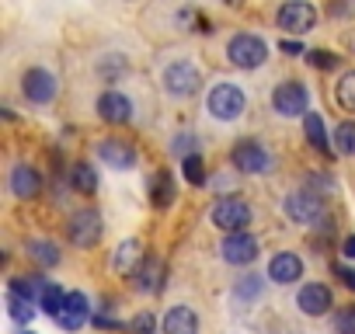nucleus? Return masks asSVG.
I'll return each mask as SVG.
<instances>
[{"label":"nucleus","instance_id":"bb28decb","mask_svg":"<svg viewBox=\"0 0 355 334\" xmlns=\"http://www.w3.org/2000/svg\"><path fill=\"white\" fill-rule=\"evenodd\" d=\"M8 313H11V320H18V324H28V320L35 317V303H28V299H21V296L8 292Z\"/></svg>","mask_w":355,"mask_h":334},{"label":"nucleus","instance_id":"1a4fd4ad","mask_svg":"<svg viewBox=\"0 0 355 334\" xmlns=\"http://www.w3.org/2000/svg\"><path fill=\"white\" fill-rule=\"evenodd\" d=\"M21 91H25V98L28 101H35V105H49L53 98H56V77L49 73V70H28L25 77H21Z\"/></svg>","mask_w":355,"mask_h":334},{"label":"nucleus","instance_id":"5701e85b","mask_svg":"<svg viewBox=\"0 0 355 334\" xmlns=\"http://www.w3.org/2000/svg\"><path fill=\"white\" fill-rule=\"evenodd\" d=\"M303 132H306V139H310V146L317 153H331V143H327V132H324V122H320L317 112H306L303 115Z\"/></svg>","mask_w":355,"mask_h":334},{"label":"nucleus","instance_id":"ddd939ff","mask_svg":"<svg viewBox=\"0 0 355 334\" xmlns=\"http://www.w3.org/2000/svg\"><path fill=\"white\" fill-rule=\"evenodd\" d=\"M98 157L108 167H115V171H129V167L136 164V150L125 139H101L98 143Z\"/></svg>","mask_w":355,"mask_h":334},{"label":"nucleus","instance_id":"20e7f679","mask_svg":"<svg viewBox=\"0 0 355 334\" xmlns=\"http://www.w3.org/2000/svg\"><path fill=\"white\" fill-rule=\"evenodd\" d=\"M272 108H275L279 115H286V118L306 115V112H310V94H306V87H303L300 80H282V84H275V91H272Z\"/></svg>","mask_w":355,"mask_h":334},{"label":"nucleus","instance_id":"6ab92c4d","mask_svg":"<svg viewBox=\"0 0 355 334\" xmlns=\"http://www.w3.org/2000/svg\"><path fill=\"white\" fill-rule=\"evenodd\" d=\"M132 282L143 292H157L164 285V261L160 258H143V265L132 272Z\"/></svg>","mask_w":355,"mask_h":334},{"label":"nucleus","instance_id":"ea45409f","mask_svg":"<svg viewBox=\"0 0 355 334\" xmlns=\"http://www.w3.org/2000/svg\"><path fill=\"white\" fill-rule=\"evenodd\" d=\"M94 324L98 327H119V320H112V317H94Z\"/></svg>","mask_w":355,"mask_h":334},{"label":"nucleus","instance_id":"72a5a7b5","mask_svg":"<svg viewBox=\"0 0 355 334\" xmlns=\"http://www.w3.org/2000/svg\"><path fill=\"white\" fill-rule=\"evenodd\" d=\"M258 292H261V279H258V275H248V279L237 282V296H241V299H254Z\"/></svg>","mask_w":355,"mask_h":334},{"label":"nucleus","instance_id":"f3484780","mask_svg":"<svg viewBox=\"0 0 355 334\" xmlns=\"http://www.w3.org/2000/svg\"><path fill=\"white\" fill-rule=\"evenodd\" d=\"M164 334H199V313L192 306H171L164 317Z\"/></svg>","mask_w":355,"mask_h":334},{"label":"nucleus","instance_id":"9b49d317","mask_svg":"<svg viewBox=\"0 0 355 334\" xmlns=\"http://www.w3.org/2000/svg\"><path fill=\"white\" fill-rule=\"evenodd\" d=\"M220 251H223V261L230 265H251L258 258V240L251 234H227Z\"/></svg>","mask_w":355,"mask_h":334},{"label":"nucleus","instance_id":"f03ea898","mask_svg":"<svg viewBox=\"0 0 355 334\" xmlns=\"http://www.w3.org/2000/svg\"><path fill=\"white\" fill-rule=\"evenodd\" d=\"M244 105H248L244 91H241L237 84H230V80H223V84H216V87L209 91V112H213V118H220V122L241 118Z\"/></svg>","mask_w":355,"mask_h":334},{"label":"nucleus","instance_id":"e433bc0d","mask_svg":"<svg viewBox=\"0 0 355 334\" xmlns=\"http://www.w3.org/2000/svg\"><path fill=\"white\" fill-rule=\"evenodd\" d=\"M334 275H341V282L348 289H355V268H345V265H334Z\"/></svg>","mask_w":355,"mask_h":334},{"label":"nucleus","instance_id":"7c9ffc66","mask_svg":"<svg viewBox=\"0 0 355 334\" xmlns=\"http://www.w3.org/2000/svg\"><path fill=\"white\" fill-rule=\"evenodd\" d=\"M185 178H189L192 185H206V164H202L199 153H196V157H185Z\"/></svg>","mask_w":355,"mask_h":334},{"label":"nucleus","instance_id":"58836bf2","mask_svg":"<svg viewBox=\"0 0 355 334\" xmlns=\"http://www.w3.org/2000/svg\"><path fill=\"white\" fill-rule=\"evenodd\" d=\"M341 254H345V258H355V234H352V237H345V244H341Z\"/></svg>","mask_w":355,"mask_h":334},{"label":"nucleus","instance_id":"79ce46f5","mask_svg":"<svg viewBox=\"0 0 355 334\" xmlns=\"http://www.w3.org/2000/svg\"><path fill=\"white\" fill-rule=\"evenodd\" d=\"M21 334H32V331H21Z\"/></svg>","mask_w":355,"mask_h":334},{"label":"nucleus","instance_id":"4c0bfd02","mask_svg":"<svg viewBox=\"0 0 355 334\" xmlns=\"http://www.w3.org/2000/svg\"><path fill=\"white\" fill-rule=\"evenodd\" d=\"M282 53H289V56H303V46L289 39V42H282Z\"/></svg>","mask_w":355,"mask_h":334},{"label":"nucleus","instance_id":"39448f33","mask_svg":"<svg viewBox=\"0 0 355 334\" xmlns=\"http://www.w3.org/2000/svg\"><path fill=\"white\" fill-rule=\"evenodd\" d=\"M164 91L167 94H174V98H189V94H196L199 91V67L196 63H189V60H178V63H171L167 70H164Z\"/></svg>","mask_w":355,"mask_h":334},{"label":"nucleus","instance_id":"f8f14e48","mask_svg":"<svg viewBox=\"0 0 355 334\" xmlns=\"http://www.w3.org/2000/svg\"><path fill=\"white\" fill-rule=\"evenodd\" d=\"M87 317H91L87 296H84V292H67V303H63V313L56 317V324L67 327V331H80V327L87 324Z\"/></svg>","mask_w":355,"mask_h":334},{"label":"nucleus","instance_id":"9d476101","mask_svg":"<svg viewBox=\"0 0 355 334\" xmlns=\"http://www.w3.org/2000/svg\"><path fill=\"white\" fill-rule=\"evenodd\" d=\"M67 234H70V240L77 244V247H94L98 240H101V216L98 213H77L73 220H70V227H67Z\"/></svg>","mask_w":355,"mask_h":334},{"label":"nucleus","instance_id":"cd10ccee","mask_svg":"<svg viewBox=\"0 0 355 334\" xmlns=\"http://www.w3.org/2000/svg\"><path fill=\"white\" fill-rule=\"evenodd\" d=\"M334 146H338V153L355 157V122H341L334 129Z\"/></svg>","mask_w":355,"mask_h":334},{"label":"nucleus","instance_id":"7ed1b4c3","mask_svg":"<svg viewBox=\"0 0 355 334\" xmlns=\"http://www.w3.org/2000/svg\"><path fill=\"white\" fill-rule=\"evenodd\" d=\"M230 160H234L237 171H244V175H265V171H272V153L258 139H251V136L234 146Z\"/></svg>","mask_w":355,"mask_h":334},{"label":"nucleus","instance_id":"b1692460","mask_svg":"<svg viewBox=\"0 0 355 334\" xmlns=\"http://www.w3.org/2000/svg\"><path fill=\"white\" fill-rule=\"evenodd\" d=\"M70 185H73L77 192L91 195V192L98 188V171H94L91 164H73V171H70Z\"/></svg>","mask_w":355,"mask_h":334},{"label":"nucleus","instance_id":"f704fd0d","mask_svg":"<svg viewBox=\"0 0 355 334\" xmlns=\"http://www.w3.org/2000/svg\"><path fill=\"white\" fill-rule=\"evenodd\" d=\"M98 73H101V77H112V80H115V77H122V73H125V60H122V56H115V60H101Z\"/></svg>","mask_w":355,"mask_h":334},{"label":"nucleus","instance_id":"423d86ee","mask_svg":"<svg viewBox=\"0 0 355 334\" xmlns=\"http://www.w3.org/2000/svg\"><path fill=\"white\" fill-rule=\"evenodd\" d=\"M317 25V8L310 0H286L279 8V28H286L289 35H306Z\"/></svg>","mask_w":355,"mask_h":334},{"label":"nucleus","instance_id":"c756f323","mask_svg":"<svg viewBox=\"0 0 355 334\" xmlns=\"http://www.w3.org/2000/svg\"><path fill=\"white\" fill-rule=\"evenodd\" d=\"M334 334H355V306H341L331 320Z\"/></svg>","mask_w":355,"mask_h":334},{"label":"nucleus","instance_id":"f257e3e1","mask_svg":"<svg viewBox=\"0 0 355 334\" xmlns=\"http://www.w3.org/2000/svg\"><path fill=\"white\" fill-rule=\"evenodd\" d=\"M227 56H230V63H234L237 70H258V67L268 60V46H265L258 35L241 32V35H234V39H230Z\"/></svg>","mask_w":355,"mask_h":334},{"label":"nucleus","instance_id":"a19ab883","mask_svg":"<svg viewBox=\"0 0 355 334\" xmlns=\"http://www.w3.org/2000/svg\"><path fill=\"white\" fill-rule=\"evenodd\" d=\"M223 4H227V8H241V4H244V0H223Z\"/></svg>","mask_w":355,"mask_h":334},{"label":"nucleus","instance_id":"a878e982","mask_svg":"<svg viewBox=\"0 0 355 334\" xmlns=\"http://www.w3.org/2000/svg\"><path fill=\"white\" fill-rule=\"evenodd\" d=\"M63 303H67V292L60 289V285H53V282H46V292H42V299H39V306L56 320L60 313H63Z\"/></svg>","mask_w":355,"mask_h":334},{"label":"nucleus","instance_id":"a211bd4d","mask_svg":"<svg viewBox=\"0 0 355 334\" xmlns=\"http://www.w3.org/2000/svg\"><path fill=\"white\" fill-rule=\"evenodd\" d=\"M11 192L18 199H35L42 192V178H39L35 167H28V164H18L15 167V171H11Z\"/></svg>","mask_w":355,"mask_h":334},{"label":"nucleus","instance_id":"0eeeda50","mask_svg":"<svg viewBox=\"0 0 355 334\" xmlns=\"http://www.w3.org/2000/svg\"><path fill=\"white\" fill-rule=\"evenodd\" d=\"M213 223L227 234H244V227L251 223V206L244 199H223L213 206Z\"/></svg>","mask_w":355,"mask_h":334},{"label":"nucleus","instance_id":"dca6fc26","mask_svg":"<svg viewBox=\"0 0 355 334\" xmlns=\"http://www.w3.org/2000/svg\"><path fill=\"white\" fill-rule=\"evenodd\" d=\"M300 275H303V261H300V254L279 251V254L268 261V279L279 282V285H289V282H296Z\"/></svg>","mask_w":355,"mask_h":334},{"label":"nucleus","instance_id":"393cba45","mask_svg":"<svg viewBox=\"0 0 355 334\" xmlns=\"http://www.w3.org/2000/svg\"><path fill=\"white\" fill-rule=\"evenodd\" d=\"M28 258H32L35 265H42V268L60 265V251H56V244H49V240H28Z\"/></svg>","mask_w":355,"mask_h":334},{"label":"nucleus","instance_id":"6e6552de","mask_svg":"<svg viewBox=\"0 0 355 334\" xmlns=\"http://www.w3.org/2000/svg\"><path fill=\"white\" fill-rule=\"evenodd\" d=\"M286 213L293 223H303V227H313L317 220H324V199L317 192H293L286 199Z\"/></svg>","mask_w":355,"mask_h":334},{"label":"nucleus","instance_id":"c85d7f7f","mask_svg":"<svg viewBox=\"0 0 355 334\" xmlns=\"http://www.w3.org/2000/svg\"><path fill=\"white\" fill-rule=\"evenodd\" d=\"M338 105L355 115V70H348V73L338 80Z\"/></svg>","mask_w":355,"mask_h":334},{"label":"nucleus","instance_id":"4468645a","mask_svg":"<svg viewBox=\"0 0 355 334\" xmlns=\"http://www.w3.org/2000/svg\"><path fill=\"white\" fill-rule=\"evenodd\" d=\"M98 115H101L105 122H112V125H122V122H129L132 105H129V98H125L122 91H105V94L98 98Z\"/></svg>","mask_w":355,"mask_h":334},{"label":"nucleus","instance_id":"412c9836","mask_svg":"<svg viewBox=\"0 0 355 334\" xmlns=\"http://www.w3.org/2000/svg\"><path fill=\"white\" fill-rule=\"evenodd\" d=\"M139 265H143V247H139V240H125V244L115 251L112 268H115V272H122V275H132Z\"/></svg>","mask_w":355,"mask_h":334},{"label":"nucleus","instance_id":"aec40b11","mask_svg":"<svg viewBox=\"0 0 355 334\" xmlns=\"http://www.w3.org/2000/svg\"><path fill=\"white\" fill-rule=\"evenodd\" d=\"M174 178H171V171H157L153 178H150V202L157 206V209H164V206H171L174 202Z\"/></svg>","mask_w":355,"mask_h":334},{"label":"nucleus","instance_id":"4be33fe9","mask_svg":"<svg viewBox=\"0 0 355 334\" xmlns=\"http://www.w3.org/2000/svg\"><path fill=\"white\" fill-rule=\"evenodd\" d=\"M8 292H15V296H21V299H28V303H39V299H42V292H46V279H39V275L11 279Z\"/></svg>","mask_w":355,"mask_h":334},{"label":"nucleus","instance_id":"c9c22d12","mask_svg":"<svg viewBox=\"0 0 355 334\" xmlns=\"http://www.w3.org/2000/svg\"><path fill=\"white\" fill-rule=\"evenodd\" d=\"M129 331H132V334H153V313H146V310L136 313L132 324H129Z\"/></svg>","mask_w":355,"mask_h":334},{"label":"nucleus","instance_id":"473e14b6","mask_svg":"<svg viewBox=\"0 0 355 334\" xmlns=\"http://www.w3.org/2000/svg\"><path fill=\"white\" fill-rule=\"evenodd\" d=\"M174 153H182V160L185 157H196L199 153V136H178L174 139Z\"/></svg>","mask_w":355,"mask_h":334},{"label":"nucleus","instance_id":"2f4dec72","mask_svg":"<svg viewBox=\"0 0 355 334\" xmlns=\"http://www.w3.org/2000/svg\"><path fill=\"white\" fill-rule=\"evenodd\" d=\"M306 63H313L317 70H334V67H338V56L327 53V49H310V53H306Z\"/></svg>","mask_w":355,"mask_h":334},{"label":"nucleus","instance_id":"2eb2a0df","mask_svg":"<svg viewBox=\"0 0 355 334\" xmlns=\"http://www.w3.org/2000/svg\"><path fill=\"white\" fill-rule=\"evenodd\" d=\"M296 303H300V310H303L306 317H320V313L331 310V289L320 285V282H306V285L300 289Z\"/></svg>","mask_w":355,"mask_h":334}]
</instances>
